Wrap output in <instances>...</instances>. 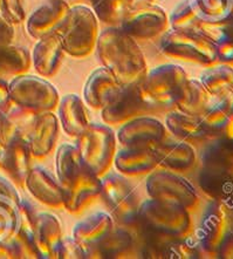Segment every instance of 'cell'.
<instances>
[{
	"instance_id": "obj_31",
	"label": "cell",
	"mask_w": 233,
	"mask_h": 259,
	"mask_svg": "<svg viewBox=\"0 0 233 259\" xmlns=\"http://www.w3.org/2000/svg\"><path fill=\"white\" fill-rule=\"evenodd\" d=\"M197 181L199 189L211 201L227 203L233 196V172L202 166Z\"/></svg>"
},
{
	"instance_id": "obj_29",
	"label": "cell",
	"mask_w": 233,
	"mask_h": 259,
	"mask_svg": "<svg viewBox=\"0 0 233 259\" xmlns=\"http://www.w3.org/2000/svg\"><path fill=\"white\" fill-rule=\"evenodd\" d=\"M62 237L60 220L51 212H38L34 225V240L40 259H54Z\"/></svg>"
},
{
	"instance_id": "obj_35",
	"label": "cell",
	"mask_w": 233,
	"mask_h": 259,
	"mask_svg": "<svg viewBox=\"0 0 233 259\" xmlns=\"http://www.w3.org/2000/svg\"><path fill=\"white\" fill-rule=\"evenodd\" d=\"M199 81L212 98L226 94L233 88V67L225 64L210 66L202 72Z\"/></svg>"
},
{
	"instance_id": "obj_10",
	"label": "cell",
	"mask_w": 233,
	"mask_h": 259,
	"mask_svg": "<svg viewBox=\"0 0 233 259\" xmlns=\"http://www.w3.org/2000/svg\"><path fill=\"white\" fill-rule=\"evenodd\" d=\"M233 230V210L226 202L211 201L196 231V243L203 256L217 257L218 250Z\"/></svg>"
},
{
	"instance_id": "obj_36",
	"label": "cell",
	"mask_w": 233,
	"mask_h": 259,
	"mask_svg": "<svg viewBox=\"0 0 233 259\" xmlns=\"http://www.w3.org/2000/svg\"><path fill=\"white\" fill-rule=\"evenodd\" d=\"M199 20L214 23L231 18L233 0H191Z\"/></svg>"
},
{
	"instance_id": "obj_37",
	"label": "cell",
	"mask_w": 233,
	"mask_h": 259,
	"mask_svg": "<svg viewBox=\"0 0 233 259\" xmlns=\"http://www.w3.org/2000/svg\"><path fill=\"white\" fill-rule=\"evenodd\" d=\"M89 3L98 20L110 27L118 26L129 11L124 0H89Z\"/></svg>"
},
{
	"instance_id": "obj_39",
	"label": "cell",
	"mask_w": 233,
	"mask_h": 259,
	"mask_svg": "<svg viewBox=\"0 0 233 259\" xmlns=\"http://www.w3.org/2000/svg\"><path fill=\"white\" fill-rule=\"evenodd\" d=\"M201 23L196 13L191 0H182L173 7L169 17L170 28L173 29H192L195 31L198 24Z\"/></svg>"
},
{
	"instance_id": "obj_48",
	"label": "cell",
	"mask_w": 233,
	"mask_h": 259,
	"mask_svg": "<svg viewBox=\"0 0 233 259\" xmlns=\"http://www.w3.org/2000/svg\"><path fill=\"white\" fill-rule=\"evenodd\" d=\"M217 138H224L230 140V141H233V107Z\"/></svg>"
},
{
	"instance_id": "obj_1",
	"label": "cell",
	"mask_w": 233,
	"mask_h": 259,
	"mask_svg": "<svg viewBox=\"0 0 233 259\" xmlns=\"http://www.w3.org/2000/svg\"><path fill=\"white\" fill-rule=\"evenodd\" d=\"M96 54L103 67L113 74L121 86L139 83L146 76V58L135 39L118 26L106 28L99 34Z\"/></svg>"
},
{
	"instance_id": "obj_27",
	"label": "cell",
	"mask_w": 233,
	"mask_h": 259,
	"mask_svg": "<svg viewBox=\"0 0 233 259\" xmlns=\"http://www.w3.org/2000/svg\"><path fill=\"white\" fill-rule=\"evenodd\" d=\"M34 204L27 198H20L19 202V222L13 239L19 247L21 259H40L39 251L34 240V225L36 220Z\"/></svg>"
},
{
	"instance_id": "obj_11",
	"label": "cell",
	"mask_w": 233,
	"mask_h": 259,
	"mask_svg": "<svg viewBox=\"0 0 233 259\" xmlns=\"http://www.w3.org/2000/svg\"><path fill=\"white\" fill-rule=\"evenodd\" d=\"M101 110L102 120L108 125H121L139 116L162 114L144 98L139 83L122 87L115 99Z\"/></svg>"
},
{
	"instance_id": "obj_9",
	"label": "cell",
	"mask_w": 233,
	"mask_h": 259,
	"mask_svg": "<svg viewBox=\"0 0 233 259\" xmlns=\"http://www.w3.org/2000/svg\"><path fill=\"white\" fill-rule=\"evenodd\" d=\"M10 98L14 105L36 114L58 108L60 95L53 84L42 76L21 74L9 83Z\"/></svg>"
},
{
	"instance_id": "obj_45",
	"label": "cell",
	"mask_w": 233,
	"mask_h": 259,
	"mask_svg": "<svg viewBox=\"0 0 233 259\" xmlns=\"http://www.w3.org/2000/svg\"><path fill=\"white\" fill-rule=\"evenodd\" d=\"M217 58L219 64H225L233 67V40L216 46Z\"/></svg>"
},
{
	"instance_id": "obj_38",
	"label": "cell",
	"mask_w": 233,
	"mask_h": 259,
	"mask_svg": "<svg viewBox=\"0 0 233 259\" xmlns=\"http://www.w3.org/2000/svg\"><path fill=\"white\" fill-rule=\"evenodd\" d=\"M19 222V203L0 195V242L12 238Z\"/></svg>"
},
{
	"instance_id": "obj_33",
	"label": "cell",
	"mask_w": 233,
	"mask_h": 259,
	"mask_svg": "<svg viewBox=\"0 0 233 259\" xmlns=\"http://www.w3.org/2000/svg\"><path fill=\"white\" fill-rule=\"evenodd\" d=\"M199 160L203 168L233 172V141L213 138L204 144Z\"/></svg>"
},
{
	"instance_id": "obj_44",
	"label": "cell",
	"mask_w": 233,
	"mask_h": 259,
	"mask_svg": "<svg viewBox=\"0 0 233 259\" xmlns=\"http://www.w3.org/2000/svg\"><path fill=\"white\" fill-rule=\"evenodd\" d=\"M0 259H21L20 250L13 237L0 242Z\"/></svg>"
},
{
	"instance_id": "obj_40",
	"label": "cell",
	"mask_w": 233,
	"mask_h": 259,
	"mask_svg": "<svg viewBox=\"0 0 233 259\" xmlns=\"http://www.w3.org/2000/svg\"><path fill=\"white\" fill-rule=\"evenodd\" d=\"M195 31L201 33L216 46L220 45V44L233 40V19L228 18V19L214 21V23L201 21Z\"/></svg>"
},
{
	"instance_id": "obj_7",
	"label": "cell",
	"mask_w": 233,
	"mask_h": 259,
	"mask_svg": "<svg viewBox=\"0 0 233 259\" xmlns=\"http://www.w3.org/2000/svg\"><path fill=\"white\" fill-rule=\"evenodd\" d=\"M187 80V73L180 66L165 64L148 71L139 88L151 105L168 113L175 110V102Z\"/></svg>"
},
{
	"instance_id": "obj_16",
	"label": "cell",
	"mask_w": 233,
	"mask_h": 259,
	"mask_svg": "<svg viewBox=\"0 0 233 259\" xmlns=\"http://www.w3.org/2000/svg\"><path fill=\"white\" fill-rule=\"evenodd\" d=\"M100 195L101 177L88 170L69 188L64 189V209L72 214H79L93 205Z\"/></svg>"
},
{
	"instance_id": "obj_17",
	"label": "cell",
	"mask_w": 233,
	"mask_h": 259,
	"mask_svg": "<svg viewBox=\"0 0 233 259\" xmlns=\"http://www.w3.org/2000/svg\"><path fill=\"white\" fill-rule=\"evenodd\" d=\"M69 7L62 0H50L35 9L26 21L28 34L34 39H40L54 33L67 16Z\"/></svg>"
},
{
	"instance_id": "obj_13",
	"label": "cell",
	"mask_w": 233,
	"mask_h": 259,
	"mask_svg": "<svg viewBox=\"0 0 233 259\" xmlns=\"http://www.w3.org/2000/svg\"><path fill=\"white\" fill-rule=\"evenodd\" d=\"M166 127L151 115L139 116L121 124L116 139L127 148L155 149L166 140Z\"/></svg>"
},
{
	"instance_id": "obj_3",
	"label": "cell",
	"mask_w": 233,
	"mask_h": 259,
	"mask_svg": "<svg viewBox=\"0 0 233 259\" xmlns=\"http://www.w3.org/2000/svg\"><path fill=\"white\" fill-rule=\"evenodd\" d=\"M160 50L168 58L204 67L218 64L216 45L192 29H168L162 34Z\"/></svg>"
},
{
	"instance_id": "obj_41",
	"label": "cell",
	"mask_w": 233,
	"mask_h": 259,
	"mask_svg": "<svg viewBox=\"0 0 233 259\" xmlns=\"http://www.w3.org/2000/svg\"><path fill=\"white\" fill-rule=\"evenodd\" d=\"M86 249L73 237H62L55 251L54 259H86Z\"/></svg>"
},
{
	"instance_id": "obj_24",
	"label": "cell",
	"mask_w": 233,
	"mask_h": 259,
	"mask_svg": "<svg viewBox=\"0 0 233 259\" xmlns=\"http://www.w3.org/2000/svg\"><path fill=\"white\" fill-rule=\"evenodd\" d=\"M114 165L122 175L134 177L154 171L158 168V161L155 149L123 147L116 151Z\"/></svg>"
},
{
	"instance_id": "obj_22",
	"label": "cell",
	"mask_w": 233,
	"mask_h": 259,
	"mask_svg": "<svg viewBox=\"0 0 233 259\" xmlns=\"http://www.w3.org/2000/svg\"><path fill=\"white\" fill-rule=\"evenodd\" d=\"M59 125V118L53 112L39 114L28 139L33 158L42 160L54 150L60 132Z\"/></svg>"
},
{
	"instance_id": "obj_34",
	"label": "cell",
	"mask_w": 233,
	"mask_h": 259,
	"mask_svg": "<svg viewBox=\"0 0 233 259\" xmlns=\"http://www.w3.org/2000/svg\"><path fill=\"white\" fill-rule=\"evenodd\" d=\"M32 66V57L24 47L0 46V79L4 76H18L26 74Z\"/></svg>"
},
{
	"instance_id": "obj_51",
	"label": "cell",
	"mask_w": 233,
	"mask_h": 259,
	"mask_svg": "<svg viewBox=\"0 0 233 259\" xmlns=\"http://www.w3.org/2000/svg\"><path fill=\"white\" fill-rule=\"evenodd\" d=\"M227 204H228V205H230V206H231V208H232V210H233V196H232V197H231V199H230V201H228V202H227Z\"/></svg>"
},
{
	"instance_id": "obj_52",
	"label": "cell",
	"mask_w": 233,
	"mask_h": 259,
	"mask_svg": "<svg viewBox=\"0 0 233 259\" xmlns=\"http://www.w3.org/2000/svg\"><path fill=\"white\" fill-rule=\"evenodd\" d=\"M231 18L233 19V11H232V14H231Z\"/></svg>"
},
{
	"instance_id": "obj_4",
	"label": "cell",
	"mask_w": 233,
	"mask_h": 259,
	"mask_svg": "<svg viewBox=\"0 0 233 259\" xmlns=\"http://www.w3.org/2000/svg\"><path fill=\"white\" fill-rule=\"evenodd\" d=\"M138 221L144 227L168 238L185 239L192 232L190 211L150 198L139 204Z\"/></svg>"
},
{
	"instance_id": "obj_23",
	"label": "cell",
	"mask_w": 233,
	"mask_h": 259,
	"mask_svg": "<svg viewBox=\"0 0 233 259\" xmlns=\"http://www.w3.org/2000/svg\"><path fill=\"white\" fill-rule=\"evenodd\" d=\"M158 166L177 174L188 172L197 162L194 146L182 141H165L155 148Z\"/></svg>"
},
{
	"instance_id": "obj_50",
	"label": "cell",
	"mask_w": 233,
	"mask_h": 259,
	"mask_svg": "<svg viewBox=\"0 0 233 259\" xmlns=\"http://www.w3.org/2000/svg\"><path fill=\"white\" fill-rule=\"evenodd\" d=\"M67 4L68 6H75V5H83L84 3H89V0H62Z\"/></svg>"
},
{
	"instance_id": "obj_25",
	"label": "cell",
	"mask_w": 233,
	"mask_h": 259,
	"mask_svg": "<svg viewBox=\"0 0 233 259\" xmlns=\"http://www.w3.org/2000/svg\"><path fill=\"white\" fill-rule=\"evenodd\" d=\"M59 123L70 138H79L90 123L89 113L83 100L76 94H67L58 105Z\"/></svg>"
},
{
	"instance_id": "obj_8",
	"label": "cell",
	"mask_w": 233,
	"mask_h": 259,
	"mask_svg": "<svg viewBox=\"0 0 233 259\" xmlns=\"http://www.w3.org/2000/svg\"><path fill=\"white\" fill-rule=\"evenodd\" d=\"M150 198L192 211L199 204L197 189L180 174L162 169L151 171L146 182Z\"/></svg>"
},
{
	"instance_id": "obj_53",
	"label": "cell",
	"mask_w": 233,
	"mask_h": 259,
	"mask_svg": "<svg viewBox=\"0 0 233 259\" xmlns=\"http://www.w3.org/2000/svg\"><path fill=\"white\" fill-rule=\"evenodd\" d=\"M0 12H2V11H0Z\"/></svg>"
},
{
	"instance_id": "obj_6",
	"label": "cell",
	"mask_w": 233,
	"mask_h": 259,
	"mask_svg": "<svg viewBox=\"0 0 233 259\" xmlns=\"http://www.w3.org/2000/svg\"><path fill=\"white\" fill-rule=\"evenodd\" d=\"M75 146L91 172L99 177L109 172L116 155V134L110 125L90 122Z\"/></svg>"
},
{
	"instance_id": "obj_21",
	"label": "cell",
	"mask_w": 233,
	"mask_h": 259,
	"mask_svg": "<svg viewBox=\"0 0 233 259\" xmlns=\"http://www.w3.org/2000/svg\"><path fill=\"white\" fill-rule=\"evenodd\" d=\"M65 51L57 33H51L38 39L32 53V65L42 77H52L59 72L64 60Z\"/></svg>"
},
{
	"instance_id": "obj_5",
	"label": "cell",
	"mask_w": 233,
	"mask_h": 259,
	"mask_svg": "<svg viewBox=\"0 0 233 259\" xmlns=\"http://www.w3.org/2000/svg\"><path fill=\"white\" fill-rule=\"evenodd\" d=\"M100 198L118 227L130 228L138 221V194L122 174L107 172L101 177Z\"/></svg>"
},
{
	"instance_id": "obj_46",
	"label": "cell",
	"mask_w": 233,
	"mask_h": 259,
	"mask_svg": "<svg viewBox=\"0 0 233 259\" xmlns=\"http://www.w3.org/2000/svg\"><path fill=\"white\" fill-rule=\"evenodd\" d=\"M0 195L7 196V197L12 198L17 203H19L21 198L12 181L5 179L2 175H0Z\"/></svg>"
},
{
	"instance_id": "obj_43",
	"label": "cell",
	"mask_w": 233,
	"mask_h": 259,
	"mask_svg": "<svg viewBox=\"0 0 233 259\" xmlns=\"http://www.w3.org/2000/svg\"><path fill=\"white\" fill-rule=\"evenodd\" d=\"M16 35L14 32V25L10 23L9 20L4 17V14L0 12V46L11 45Z\"/></svg>"
},
{
	"instance_id": "obj_32",
	"label": "cell",
	"mask_w": 233,
	"mask_h": 259,
	"mask_svg": "<svg viewBox=\"0 0 233 259\" xmlns=\"http://www.w3.org/2000/svg\"><path fill=\"white\" fill-rule=\"evenodd\" d=\"M211 96L201 81L189 79L183 84L175 102V110L194 116H202L211 102Z\"/></svg>"
},
{
	"instance_id": "obj_20",
	"label": "cell",
	"mask_w": 233,
	"mask_h": 259,
	"mask_svg": "<svg viewBox=\"0 0 233 259\" xmlns=\"http://www.w3.org/2000/svg\"><path fill=\"white\" fill-rule=\"evenodd\" d=\"M39 114L12 103L0 115V146H7L17 139H29Z\"/></svg>"
},
{
	"instance_id": "obj_49",
	"label": "cell",
	"mask_w": 233,
	"mask_h": 259,
	"mask_svg": "<svg viewBox=\"0 0 233 259\" xmlns=\"http://www.w3.org/2000/svg\"><path fill=\"white\" fill-rule=\"evenodd\" d=\"M155 0H124L125 5H127L128 10H136L142 9V7L153 5Z\"/></svg>"
},
{
	"instance_id": "obj_14",
	"label": "cell",
	"mask_w": 233,
	"mask_h": 259,
	"mask_svg": "<svg viewBox=\"0 0 233 259\" xmlns=\"http://www.w3.org/2000/svg\"><path fill=\"white\" fill-rule=\"evenodd\" d=\"M25 187L36 201L48 208H64V188L58 177L45 166H32L26 179Z\"/></svg>"
},
{
	"instance_id": "obj_2",
	"label": "cell",
	"mask_w": 233,
	"mask_h": 259,
	"mask_svg": "<svg viewBox=\"0 0 233 259\" xmlns=\"http://www.w3.org/2000/svg\"><path fill=\"white\" fill-rule=\"evenodd\" d=\"M55 33L60 38L65 53L76 59L86 58L96 47L99 20L88 6H70L67 16Z\"/></svg>"
},
{
	"instance_id": "obj_18",
	"label": "cell",
	"mask_w": 233,
	"mask_h": 259,
	"mask_svg": "<svg viewBox=\"0 0 233 259\" xmlns=\"http://www.w3.org/2000/svg\"><path fill=\"white\" fill-rule=\"evenodd\" d=\"M122 87L108 69L100 67L88 76L83 88V99L94 109H103L115 99Z\"/></svg>"
},
{
	"instance_id": "obj_47",
	"label": "cell",
	"mask_w": 233,
	"mask_h": 259,
	"mask_svg": "<svg viewBox=\"0 0 233 259\" xmlns=\"http://www.w3.org/2000/svg\"><path fill=\"white\" fill-rule=\"evenodd\" d=\"M12 100L10 98L9 83L0 79V115L12 105Z\"/></svg>"
},
{
	"instance_id": "obj_12",
	"label": "cell",
	"mask_w": 233,
	"mask_h": 259,
	"mask_svg": "<svg viewBox=\"0 0 233 259\" xmlns=\"http://www.w3.org/2000/svg\"><path fill=\"white\" fill-rule=\"evenodd\" d=\"M169 26V17L164 9L154 4L142 9L129 10L118 24L125 34L141 41L157 38L168 31Z\"/></svg>"
},
{
	"instance_id": "obj_15",
	"label": "cell",
	"mask_w": 233,
	"mask_h": 259,
	"mask_svg": "<svg viewBox=\"0 0 233 259\" xmlns=\"http://www.w3.org/2000/svg\"><path fill=\"white\" fill-rule=\"evenodd\" d=\"M32 153L27 140L17 139L7 146H0V168L14 186L24 188L32 168Z\"/></svg>"
},
{
	"instance_id": "obj_30",
	"label": "cell",
	"mask_w": 233,
	"mask_h": 259,
	"mask_svg": "<svg viewBox=\"0 0 233 259\" xmlns=\"http://www.w3.org/2000/svg\"><path fill=\"white\" fill-rule=\"evenodd\" d=\"M75 144L64 143L58 148L55 155V171L64 189L69 188L75 181L88 171Z\"/></svg>"
},
{
	"instance_id": "obj_26",
	"label": "cell",
	"mask_w": 233,
	"mask_h": 259,
	"mask_svg": "<svg viewBox=\"0 0 233 259\" xmlns=\"http://www.w3.org/2000/svg\"><path fill=\"white\" fill-rule=\"evenodd\" d=\"M134 235L127 228L116 227L96 245L86 249L87 258L118 259L128 258L134 252Z\"/></svg>"
},
{
	"instance_id": "obj_19",
	"label": "cell",
	"mask_w": 233,
	"mask_h": 259,
	"mask_svg": "<svg viewBox=\"0 0 233 259\" xmlns=\"http://www.w3.org/2000/svg\"><path fill=\"white\" fill-rule=\"evenodd\" d=\"M165 125L166 129L175 136V139L191 146L205 144L213 139L203 123L201 116L189 115L178 110H171L166 115Z\"/></svg>"
},
{
	"instance_id": "obj_28",
	"label": "cell",
	"mask_w": 233,
	"mask_h": 259,
	"mask_svg": "<svg viewBox=\"0 0 233 259\" xmlns=\"http://www.w3.org/2000/svg\"><path fill=\"white\" fill-rule=\"evenodd\" d=\"M115 225V221L109 212L99 211L77 222L73 228L72 237L83 245L84 249H89L106 238Z\"/></svg>"
},
{
	"instance_id": "obj_42",
	"label": "cell",
	"mask_w": 233,
	"mask_h": 259,
	"mask_svg": "<svg viewBox=\"0 0 233 259\" xmlns=\"http://www.w3.org/2000/svg\"><path fill=\"white\" fill-rule=\"evenodd\" d=\"M0 11L13 25L21 24L26 18L24 0H0Z\"/></svg>"
}]
</instances>
